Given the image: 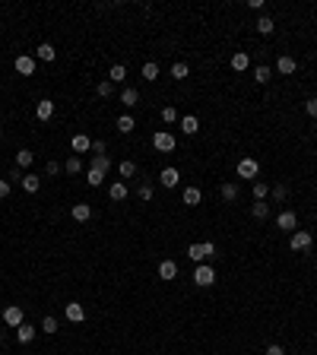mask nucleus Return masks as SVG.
Returning <instances> with one entry per match:
<instances>
[{
    "mask_svg": "<svg viewBox=\"0 0 317 355\" xmlns=\"http://www.w3.org/2000/svg\"><path fill=\"white\" fill-rule=\"evenodd\" d=\"M276 226L283 229V232H295V229H298V216H295L292 210H283V213L276 216Z\"/></svg>",
    "mask_w": 317,
    "mask_h": 355,
    "instance_id": "obj_9",
    "label": "nucleus"
},
{
    "mask_svg": "<svg viewBox=\"0 0 317 355\" xmlns=\"http://www.w3.org/2000/svg\"><path fill=\"white\" fill-rule=\"evenodd\" d=\"M0 346H4V330H0Z\"/></svg>",
    "mask_w": 317,
    "mask_h": 355,
    "instance_id": "obj_50",
    "label": "nucleus"
},
{
    "mask_svg": "<svg viewBox=\"0 0 317 355\" xmlns=\"http://www.w3.org/2000/svg\"><path fill=\"white\" fill-rule=\"evenodd\" d=\"M54 115V102L51 99H42L39 105H35V118H39V121H48Z\"/></svg>",
    "mask_w": 317,
    "mask_h": 355,
    "instance_id": "obj_18",
    "label": "nucleus"
},
{
    "mask_svg": "<svg viewBox=\"0 0 317 355\" xmlns=\"http://www.w3.org/2000/svg\"><path fill=\"white\" fill-rule=\"evenodd\" d=\"M251 216H254V219H267V216H270V203H267V200H257L254 207H251Z\"/></svg>",
    "mask_w": 317,
    "mask_h": 355,
    "instance_id": "obj_28",
    "label": "nucleus"
},
{
    "mask_svg": "<svg viewBox=\"0 0 317 355\" xmlns=\"http://www.w3.org/2000/svg\"><path fill=\"white\" fill-rule=\"evenodd\" d=\"M254 80H257L260 86L270 83V80H273V70H270V67H257V70H254Z\"/></svg>",
    "mask_w": 317,
    "mask_h": 355,
    "instance_id": "obj_36",
    "label": "nucleus"
},
{
    "mask_svg": "<svg viewBox=\"0 0 317 355\" xmlns=\"http://www.w3.org/2000/svg\"><path fill=\"white\" fill-rule=\"evenodd\" d=\"M4 197H10V181L0 178V200H4Z\"/></svg>",
    "mask_w": 317,
    "mask_h": 355,
    "instance_id": "obj_46",
    "label": "nucleus"
},
{
    "mask_svg": "<svg viewBox=\"0 0 317 355\" xmlns=\"http://www.w3.org/2000/svg\"><path fill=\"white\" fill-rule=\"evenodd\" d=\"M70 146H73V153H89V149H92V140H89L86 134H77V137L70 140Z\"/></svg>",
    "mask_w": 317,
    "mask_h": 355,
    "instance_id": "obj_22",
    "label": "nucleus"
},
{
    "mask_svg": "<svg viewBox=\"0 0 317 355\" xmlns=\"http://www.w3.org/2000/svg\"><path fill=\"white\" fill-rule=\"evenodd\" d=\"M70 216L77 219V222H89V219H92V207H89V203H73Z\"/></svg>",
    "mask_w": 317,
    "mask_h": 355,
    "instance_id": "obj_16",
    "label": "nucleus"
},
{
    "mask_svg": "<svg viewBox=\"0 0 317 355\" xmlns=\"http://www.w3.org/2000/svg\"><path fill=\"white\" fill-rule=\"evenodd\" d=\"M124 80H127V67H124V64H115V67L108 70V83H111V86H115V83H124Z\"/></svg>",
    "mask_w": 317,
    "mask_h": 355,
    "instance_id": "obj_23",
    "label": "nucleus"
},
{
    "mask_svg": "<svg viewBox=\"0 0 317 355\" xmlns=\"http://www.w3.org/2000/svg\"><path fill=\"white\" fill-rule=\"evenodd\" d=\"M102 181H105V175L96 172V168H89V172H86V184H89V188H102Z\"/></svg>",
    "mask_w": 317,
    "mask_h": 355,
    "instance_id": "obj_30",
    "label": "nucleus"
},
{
    "mask_svg": "<svg viewBox=\"0 0 317 355\" xmlns=\"http://www.w3.org/2000/svg\"><path fill=\"white\" fill-rule=\"evenodd\" d=\"M92 153H105V143L102 140H92Z\"/></svg>",
    "mask_w": 317,
    "mask_h": 355,
    "instance_id": "obj_49",
    "label": "nucleus"
},
{
    "mask_svg": "<svg viewBox=\"0 0 317 355\" xmlns=\"http://www.w3.org/2000/svg\"><path fill=\"white\" fill-rule=\"evenodd\" d=\"M35 58H39V61H48V64H51L54 58H58V48H54L51 42H42L39 48H35Z\"/></svg>",
    "mask_w": 317,
    "mask_h": 355,
    "instance_id": "obj_14",
    "label": "nucleus"
},
{
    "mask_svg": "<svg viewBox=\"0 0 317 355\" xmlns=\"http://www.w3.org/2000/svg\"><path fill=\"white\" fill-rule=\"evenodd\" d=\"M16 340H20V343H32V340H35V327H32V324L16 327Z\"/></svg>",
    "mask_w": 317,
    "mask_h": 355,
    "instance_id": "obj_26",
    "label": "nucleus"
},
{
    "mask_svg": "<svg viewBox=\"0 0 317 355\" xmlns=\"http://www.w3.org/2000/svg\"><path fill=\"white\" fill-rule=\"evenodd\" d=\"M89 168H96V172H102L108 178V168H111V156L108 153H92V165Z\"/></svg>",
    "mask_w": 317,
    "mask_h": 355,
    "instance_id": "obj_11",
    "label": "nucleus"
},
{
    "mask_svg": "<svg viewBox=\"0 0 317 355\" xmlns=\"http://www.w3.org/2000/svg\"><path fill=\"white\" fill-rule=\"evenodd\" d=\"M181 130H184V137H194L197 130H200V121H197L194 115H184V118H181Z\"/></svg>",
    "mask_w": 317,
    "mask_h": 355,
    "instance_id": "obj_20",
    "label": "nucleus"
},
{
    "mask_svg": "<svg viewBox=\"0 0 317 355\" xmlns=\"http://www.w3.org/2000/svg\"><path fill=\"white\" fill-rule=\"evenodd\" d=\"M270 197V188L264 181H254V200H267Z\"/></svg>",
    "mask_w": 317,
    "mask_h": 355,
    "instance_id": "obj_40",
    "label": "nucleus"
},
{
    "mask_svg": "<svg viewBox=\"0 0 317 355\" xmlns=\"http://www.w3.org/2000/svg\"><path fill=\"white\" fill-rule=\"evenodd\" d=\"M96 92H99V96H102V99H111V92H115V86H111L108 80H102V83L96 86Z\"/></svg>",
    "mask_w": 317,
    "mask_h": 355,
    "instance_id": "obj_42",
    "label": "nucleus"
},
{
    "mask_svg": "<svg viewBox=\"0 0 317 355\" xmlns=\"http://www.w3.org/2000/svg\"><path fill=\"white\" fill-rule=\"evenodd\" d=\"M127 194H130V191H127V184H124V181H115V184H111V188H108V197L115 200V203L127 200Z\"/></svg>",
    "mask_w": 317,
    "mask_h": 355,
    "instance_id": "obj_19",
    "label": "nucleus"
},
{
    "mask_svg": "<svg viewBox=\"0 0 317 355\" xmlns=\"http://www.w3.org/2000/svg\"><path fill=\"white\" fill-rule=\"evenodd\" d=\"M235 175H238V178H248V181H254V178L260 175V162H257V159H251V156H245V159L238 162Z\"/></svg>",
    "mask_w": 317,
    "mask_h": 355,
    "instance_id": "obj_3",
    "label": "nucleus"
},
{
    "mask_svg": "<svg viewBox=\"0 0 317 355\" xmlns=\"http://www.w3.org/2000/svg\"><path fill=\"white\" fill-rule=\"evenodd\" d=\"M172 77H175V80H188V77H191V67H188V64H181V61L172 64Z\"/></svg>",
    "mask_w": 317,
    "mask_h": 355,
    "instance_id": "obj_31",
    "label": "nucleus"
},
{
    "mask_svg": "<svg viewBox=\"0 0 317 355\" xmlns=\"http://www.w3.org/2000/svg\"><path fill=\"white\" fill-rule=\"evenodd\" d=\"M219 194H222V200H229V203L238 200V184H232V181H229V184H222V191H219Z\"/></svg>",
    "mask_w": 317,
    "mask_h": 355,
    "instance_id": "obj_32",
    "label": "nucleus"
},
{
    "mask_svg": "<svg viewBox=\"0 0 317 355\" xmlns=\"http://www.w3.org/2000/svg\"><path fill=\"white\" fill-rule=\"evenodd\" d=\"M64 317H67L70 324H83V321H86V308H83L80 302H70V305L64 308Z\"/></svg>",
    "mask_w": 317,
    "mask_h": 355,
    "instance_id": "obj_8",
    "label": "nucleus"
},
{
    "mask_svg": "<svg viewBox=\"0 0 317 355\" xmlns=\"http://www.w3.org/2000/svg\"><path fill=\"white\" fill-rule=\"evenodd\" d=\"M118 172H121V178H134V175H137V165L130 162V159H124V162L118 165Z\"/></svg>",
    "mask_w": 317,
    "mask_h": 355,
    "instance_id": "obj_37",
    "label": "nucleus"
},
{
    "mask_svg": "<svg viewBox=\"0 0 317 355\" xmlns=\"http://www.w3.org/2000/svg\"><path fill=\"white\" fill-rule=\"evenodd\" d=\"M137 102H140V92H137V89H130V86H127V89L121 92V105H124V108H134Z\"/></svg>",
    "mask_w": 317,
    "mask_h": 355,
    "instance_id": "obj_25",
    "label": "nucleus"
},
{
    "mask_svg": "<svg viewBox=\"0 0 317 355\" xmlns=\"http://www.w3.org/2000/svg\"><path fill=\"white\" fill-rule=\"evenodd\" d=\"M4 324H7V327H23V324H26V311H23L20 305H7V308H4Z\"/></svg>",
    "mask_w": 317,
    "mask_h": 355,
    "instance_id": "obj_4",
    "label": "nucleus"
},
{
    "mask_svg": "<svg viewBox=\"0 0 317 355\" xmlns=\"http://www.w3.org/2000/svg\"><path fill=\"white\" fill-rule=\"evenodd\" d=\"M289 248L292 251H311V232H292V238H289Z\"/></svg>",
    "mask_w": 317,
    "mask_h": 355,
    "instance_id": "obj_5",
    "label": "nucleus"
},
{
    "mask_svg": "<svg viewBox=\"0 0 317 355\" xmlns=\"http://www.w3.org/2000/svg\"><path fill=\"white\" fill-rule=\"evenodd\" d=\"M143 80H149V83L159 80V64H156V61H146V64H143Z\"/></svg>",
    "mask_w": 317,
    "mask_h": 355,
    "instance_id": "obj_29",
    "label": "nucleus"
},
{
    "mask_svg": "<svg viewBox=\"0 0 317 355\" xmlns=\"http://www.w3.org/2000/svg\"><path fill=\"white\" fill-rule=\"evenodd\" d=\"M194 283H197L200 289H210V286L216 283V270H213L210 264H197V270H194Z\"/></svg>",
    "mask_w": 317,
    "mask_h": 355,
    "instance_id": "obj_2",
    "label": "nucleus"
},
{
    "mask_svg": "<svg viewBox=\"0 0 317 355\" xmlns=\"http://www.w3.org/2000/svg\"><path fill=\"white\" fill-rule=\"evenodd\" d=\"M32 162H35L32 149H20V153H16V168H32Z\"/></svg>",
    "mask_w": 317,
    "mask_h": 355,
    "instance_id": "obj_24",
    "label": "nucleus"
},
{
    "mask_svg": "<svg viewBox=\"0 0 317 355\" xmlns=\"http://www.w3.org/2000/svg\"><path fill=\"white\" fill-rule=\"evenodd\" d=\"M175 276H178V264H175V260H159V279L172 283Z\"/></svg>",
    "mask_w": 317,
    "mask_h": 355,
    "instance_id": "obj_12",
    "label": "nucleus"
},
{
    "mask_svg": "<svg viewBox=\"0 0 317 355\" xmlns=\"http://www.w3.org/2000/svg\"><path fill=\"white\" fill-rule=\"evenodd\" d=\"M48 175H61L64 172V165H58V162H48V168H45Z\"/></svg>",
    "mask_w": 317,
    "mask_h": 355,
    "instance_id": "obj_45",
    "label": "nucleus"
},
{
    "mask_svg": "<svg viewBox=\"0 0 317 355\" xmlns=\"http://www.w3.org/2000/svg\"><path fill=\"white\" fill-rule=\"evenodd\" d=\"M188 257L194 260V264H207V260L216 257V245H213V241H200V245H191V248H188Z\"/></svg>",
    "mask_w": 317,
    "mask_h": 355,
    "instance_id": "obj_1",
    "label": "nucleus"
},
{
    "mask_svg": "<svg viewBox=\"0 0 317 355\" xmlns=\"http://www.w3.org/2000/svg\"><path fill=\"white\" fill-rule=\"evenodd\" d=\"M137 197H140L143 203L153 200V181H143V184H140V191H137Z\"/></svg>",
    "mask_w": 317,
    "mask_h": 355,
    "instance_id": "obj_38",
    "label": "nucleus"
},
{
    "mask_svg": "<svg viewBox=\"0 0 317 355\" xmlns=\"http://www.w3.org/2000/svg\"><path fill=\"white\" fill-rule=\"evenodd\" d=\"M0 137H4V130H0Z\"/></svg>",
    "mask_w": 317,
    "mask_h": 355,
    "instance_id": "obj_51",
    "label": "nucleus"
},
{
    "mask_svg": "<svg viewBox=\"0 0 317 355\" xmlns=\"http://www.w3.org/2000/svg\"><path fill=\"white\" fill-rule=\"evenodd\" d=\"M162 121H165V124H175V121H178V108H175V105H165V108H162Z\"/></svg>",
    "mask_w": 317,
    "mask_h": 355,
    "instance_id": "obj_39",
    "label": "nucleus"
},
{
    "mask_svg": "<svg viewBox=\"0 0 317 355\" xmlns=\"http://www.w3.org/2000/svg\"><path fill=\"white\" fill-rule=\"evenodd\" d=\"M153 146L159 149V153H172V149H175V137L169 134V130H159V134L153 137Z\"/></svg>",
    "mask_w": 317,
    "mask_h": 355,
    "instance_id": "obj_7",
    "label": "nucleus"
},
{
    "mask_svg": "<svg viewBox=\"0 0 317 355\" xmlns=\"http://www.w3.org/2000/svg\"><path fill=\"white\" fill-rule=\"evenodd\" d=\"M7 181H23V168H10V175H7Z\"/></svg>",
    "mask_w": 317,
    "mask_h": 355,
    "instance_id": "obj_47",
    "label": "nucleus"
},
{
    "mask_svg": "<svg viewBox=\"0 0 317 355\" xmlns=\"http://www.w3.org/2000/svg\"><path fill=\"white\" fill-rule=\"evenodd\" d=\"M248 67H251V58H248L245 51H235V54H232V70H235V73H245Z\"/></svg>",
    "mask_w": 317,
    "mask_h": 355,
    "instance_id": "obj_17",
    "label": "nucleus"
},
{
    "mask_svg": "<svg viewBox=\"0 0 317 355\" xmlns=\"http://www.w3.org/2000/svg\"><path fill=\"white\" fill-rule=\"evenodd\" d=\"M20 184H23V191H26V194H35V191H39V188H42V178H39V175H35V172H26Z\"/></svg>",
    "mask_w": 317,
    "mask_h": 355,
    "instance_id": "obj_15",
    "label": "nucleus"
},
{
    "mask_svg": "<svg viewBox=\"0 0 317 355\" xmlns=\"http://www.w3.org/2000/svg\"><path fill=\"white\" fill-rule=\"evenodd\" d=\"M305 111H308V118H317V99H308V102H305Z\"/></svg>",
    "mask_w": 317,
    "mask_h": 355,
    "instance_id": "obj_43",
    "label": "nucleus"
},
{
    "mask_svg": "<svg viewBox=\"0 0 317 355\" xmlns=\"http://www.w3.org/2000/svg\"><path fill=\"white\" fill-rule=\"evenodd\" d=\"M295 70H298V64H295V58H289V54H283V58L276 61V73H283V77H292Z\"/></svg>",
    "mask_w": 317,
    "mask_h": 355,
    "instance_id": "obj_13",
    "label": "nucleus"
},
{
    "mask_svg": "<svg viewBox=\"0 0 317 355\" xmlns=\"http://www.w3.org/2000/svg\"><path fill=\"white\" fill-rule=\"evenodd\" d=\"M270 197H273L276 203H283V200L289 197V188H286V184H273V188H270Z\"/></svg>",
    "mask_w": 317,
    "mask_h": 355,
    "instance_id": "obj_33",
    "label": "nucleus"
},
{
    "mask_svg": "<svg viewBox=\"0 0 317 355\" xmlns=\"http://www.w3.org/2000/svg\"><path fill=\"white\" fill-rule=\"evenodd\" d=\"M264 355H286V349L279 346V343H273V346H267V352Z\"/></svg>",
    "mask_w": 317,
    "mask_h": 355,
    "instance_id": "obj_44",
    "label": "nucleus"
},
{
    "mask_svg": "<svg viewBox=\"0 0 317 355\" xmlns=\"http://www.w3.org/2000/svg\"><path fill=\"white\" fill-rule=\"evenodd\" d=\"M273 29H276V23L270 20V16H260V20H257V32H260V35H270Z\"/></svg>",
    "mask_w": 317,
    "mask_h": 355,
    "instance_id": "obj_34",
    "label": "nucleus"
},
{
    "mask_svg": "<svg viewBox=\"0 0 317 355\" xmlns=\"http://www.w3.org/2000/svg\"><path fill=\"white\" fill-rule=\"evenodd\" d=\"M42 333H51V336L58 333V317H51V314H48L45 321H42Z\"/></svg>",
    "mask_w": 317,
    "mask_h": 355,
    "instance_id": "obj_41",
    "label": "nucleus"
},
{
    "mask_svg": "<svg viewBox=\"0 0 317 355\" xmlns=\"http://www.w3.org/2000/svg\"><path fill=\"white\" fill-rule=\"evenodd\" d=\"M13 67H16L20 77H32V73H35V58H32V54H20V58L13 61Z\"/></svg>",
    "mask_w": 317,
    "mask_h": 355,
    "instance_id": "obj_6",
    "label": "nucleus"
},
{
    "mask_svg": "<svg viewBox=\"0 0 317 355\" xmlns=\"http://www.w3.org/2000/svg\"><path fill=\"white\" fill-rule=\"evenodd\" d=\"M64 172H67V175H80V172H83V159H80V156H70V159L64 162Z\"/></svg>",
    "mask_w": 317,
    "mask_h": 355,
    "instance_id": "obj_27",
    "label": "nucleus"
},
{
    "mask_svg": "<svg viewBox=\"0 0 317 355\" xmlns=\"http://www.w3.org/2000/svg\"><path fill=\"white\" fill-rule=\"evenodd\" d=\"M134 127H137V124H134V118H130V115H121V118H118V130H121V134H134Z\"/></svg>",
    "mask_w": 317,
    "mask_h": 355,
    "instance_id": "obj_35",
    "label": "nucleus"
},
{
    "mask_svg": "<svg viewBox=\"0 0 317 355\" xmlns=\"http://www.w3.org/2000/svg\"><path fill=\"white\" fill-rule=\"evenodd\" d=\"M203 191L200 188H184V207H200Z\"/></svg>",
    "mask_w": 317,
    "mask_h": 355,
    "instance_id": "obj_21",
    "label": "nucleus"
},
{
    "mask_svg": "<svg viewBox=\"0 0 317 355\" xmlns=\"http://www.w3.org/2000/svg\"><path fill=\"white\" fill-rule=\"evenodd\" d=\"M178 181H181V172H178V168H162V172H159V184H162V188H178Z\"/></svg>",
    "mask_w": 317,
    "mask_h": 355,
    "instance_id": "obj_10",
    "label": "nucleus"
},
{
    "mask_svg": "<svg viewBox=\"0 0 317 355\" xmlns=\"http://www.w3.org/2000/svg\"><path fill=\"white\" fill-rule=\"evenodd\" d=\"M248 7H251V10H264L267 0H248Z\"/></svg>",
    "mask_w": 317,
    "mask_h": 355,
    "instance_id": "obj_48",
    "label": "nucleus"
}]
</instances>
